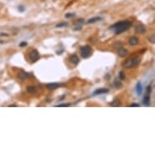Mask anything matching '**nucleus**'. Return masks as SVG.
<instances>
[{"label": "nucleus", "mask_w": 155, "mask_h": 155, "mask_svg": "<svg viewBox=\"0 0 155 155\" xmlns=\"http://www.w3.org/2000/svg\"><path fill=\"white\" fill-rule=\"evenodd\" d=\"M143 103L145 104V106H149V103H150V97L149 94H146L145 97L143 99Z\"/></svg>", "instance_id": "2eb2a0df"}, {"label": "nucleus", "mask_w": 155, "mask_h": 155, "mask_svg": "<svg viewBox=\"0 0 155 155\" xmlns=\"http://www.w3.org/2000/svg\"><path fill=\"white\" fill-rule=\"evenodd\" d=\"M113 85H114L115 88H118V89H119V88H121L122 87H123V84H122L121 81L118 79H115L114 82H113Z\"/></svg>", "instance_id": "ddd939ff"}, {"label": "nucleus", "mask_w": 155, "mask_h": 155, "mask_svg": "<svg viewBox=\"0 0 155 155\" xmlns=\"http://www.w3.org/2000/svg\"><path fill=\"white\" fill-rule=\"evenodd\" d=\"M132 26V22L129 20L119 21L110 26V29L115 33V34H120L122 33L127 31Z\"/></svg>", "instance_id": "f257e3e1"}, {"label": "nucleus", "mask_w": 155, "mask_h": 155, "mask_svg": "<svg viewBox=\"0 0 155 155\" xmlns=\"http://www.w3.org/2000/svg\"><path fill=\"white\" fill-rule=\"evenodd\" d=\"M136 89L137 95H138V96H141V95L142 94V91H143V88H142V85H141V82H138L136 84Z\"/></svg>", "instance_id": "f8f14e48"}, {"label": "nucleus", "mask_w": 155, "mask_h": 155, "mask_svg": "<svg viewBox=\"0 0 155 155\" xmlns=\"http://www.w3.org/2000/svg\"><path fill=\"white\" fill-rule=\"evenodd\" d=\"M27 90L28 93H30V94H34V93L37 92V88L35 87V86H29V87H28Z\"/></svg>", "instance_id": "dca6fc26"}, {"label": "nucleus", "mask_w": 155, "mask_h": 155, "mask_svg": "<svg viewBox=\"0 0 155 155\" xmlns=\"http://www.w3.org/2000/svg\"><path fill=\"white\" fill-rule=\"evenodd\" d=\"M102 20L101 17H99V16H95V17H93V18L89 19L87 21V24H94V23H96L97 21H100Z\"/></svg>", "instance_id": "4468645a"}, {"label": "nucleus", "mask_w": 155, "mask_h": 155, "mask_svg": "<svg viewBox=\"0 0 155 155\" xmlns=\"http://www.w3.org/2000/svg\"><path fill=\"white\" fill-rule=\"evenodd\" d=\"M131 107H140V105H139L138 103H132L131 105Z\"/></svg>", "instance_id": "bb28decb"}, {"label": "nucleus", "mask_w": 155, "mask_h": 155, "mask_svg": "<svg viewBox=\"0 0 155 155\" xmlns=\"http://www.w3.org/2000/svg\"><path fill=\"white\" fill-rule=\"evenodd\" d=\"M82 27L81 26H79V25H76V28H74V30L75 31H78V30H81Z\"/></svg>", "instance_id": "a878e982"}, {"label": "nucleus", "mask_w": 155, "mask_h": 155, "mask_svg": "<svg viewBox=\"0 0 155 155\" xmlns=\"http://www.w3.org/2000/svg\"><path fill=\"white\" fill-rule=\"evenodd\" d=\"M151 90H152V88H151V85H149L147 88H146V94H151Z\"/></svg>", "instance_id": "4be33fe9"}, {"label": "nucleus", "mask_w": 155, "mask_h": 155, "mask_svg": "<svg viewBox=\"0 0 155 155\" xmlns=\"http://www.w3.org/2000/svg\"><path fill=\"white\" fill-rule=\"evenodd\" d=\"M139 42V39L137 38L136 37H131L129 39H128V43L130 44L131 46H136L137 45Z\"/></svg>", "instance_id": "0eeeda50"}, {"label": "nucleus", "mask_w": 155, "mask_h": 155, "mask_svg": "<svg viewBox=\"0 0 155 155\" xmlns=\"http://www.w3.org/2000/svg\"><path fill=\"white\" fill-rule=\"evenodd\" d=\"M93 54V50L91 46H84L81 48V56L83 59H88Z\"/></svg>", "instance_id": "7ed1b4c3"}, {"label": "nucleus", "mask_w": 155, "mask_h": 155, "mask_svg": "<svg viewBox=\"0 0 155 155\" xmlns=\"http://www.w3.org/2000/svg\"><path fill=\"white\" fill-rule=\"evenodd\" d=\"M70 106V104L68 103V104H59V105H56L55 107H69Z\"/></svg>", "instance_id": "b1692460"}, {"label": "nucleus", "mask_w": 155, "mask_h": 155, "mask_svg": "<svg viewBox=\"0 0 155 155\" xmlns=\"http://www.w3.org/2000/svg\"><path fill=\"white\" fill-rule=\"evenodd\" d=\"M17 77L20 80H26L29 77V74H28V72H21L18 74Z\"/></svg>", "instance_id": "6e6552de"}, {"label": "nucleus", "mask_w": 155, "mask_h": 155, "mask_svg": "<svg viewBox=\"0 0 155 155\" xmlns=\"http://www.w3.org/2000/svg\"><path fill=\"white\" fill-rule=\"evenodd\" d=\"M128 51L126 49L124 48H120L119 50V51H118V54H119V57H122V58H123V57H125L126 55H128Z\"/></svg>", "instance_id": "1a4fd4ad"}, {"label": "nucleus", "mask_w": 155, "mask_h": 155, "mask_svg": "<svg viewBox=\"0 0 155 155\" xmlns=\"http://www.w3.org/2000/svg\"><path fill=\"white\" fill-rule=\"evenodd\" d=\"M39 53L37 50H33L29 52V59L33 62H36L39 59Z\"/></svg>", "instance_id": "20e7f679"}, {"label": "nucleus", "mask_w": 155, "mask_h": 155, "mask_svg": "<svg viewBox=\"0 0 155 155\" xmlns=\"http://www.w3.org/2000/svg\"><path fill=\"white\" fill-rule=\"evenodd\" d=\"M70 61H71V63H72L73 64H75V65H77V64L79 63V58L76 56V54H73L72 55V56H70Z\"/></svg>", "instance_id": "9b49d317"}, {"label": "nucleus", "mask_w": 155, "mask_h": 155, "mask_svg": "<svg viewBox=\"0 0 155 155\" xmlns=\"http://www.w3.org/2000/svg\"><path fill=\"white\" fill-rule=\"evenodd\" d=\"M27 45H28V43L26 42V41H22V42H20V47H25V46H27Z\"/></svg>", "instance_id": "5701e85b"}, {"label": "nucleus", "mask_w": 155, "mask_h": 155, "mask_svg": "<svg viewBox=\"0 0 155 155\" xmlns=\"http://www.w3.org/2000/svg\"><path fill=\"white\" fill-rule=\"evenodd\" d=\"M10 107H16V105H15V104H12V105H10Z\"/></svg>", "instance_id": "c85d7f7f"}, {"label": "nucleus", "mask_w": 155, "mask_h": 155, "mask_svg": "<svg viewBox=\"0 0 155 155\" xmlns=\"http://www.w3.org/2000/svg\"><path fill=\"white\" fill-rule=\"evenodd\" d=\"M68 25L67 23H66V22H63V23H59L56 25V28H65L67 27Z\"/></svg>", "instance_id": "a211bd4d"}, {"label": "nucleus", "mask_w": 155, "mask_h": 155, "mask_svg": "<svg viewBox=\"0 0 155 155\" xmlns=\"http://www.w3.org/2000/svg\"><path fill=\"white\" fill-rule=\"evenodd\" d=\"M141 63V59L138 56H134L132 58L128 59L124 63H123V67L126 68H132L136 66L139 65Z\"/></svg>", "instance_id": "f03ea898"}, {"label": "nucleus", "mask_w": 155, "mask_h": 155, "mask_svg": "<svg viewBox=\"0 0 155 155\" xmlns=\"http://www.w3.org/2000/svg\"><path fill=\"white\" fill-rule=\"evenodd\" d=\"M75 15H76L75 13H67V14L65 15V17L67 19H69V18H72V17H74Z\"/></svg>", "instance_id": "aec40b11"}, {"label": "nucleus", "mask_w": 155, "mask_h": 155, "mask_svg": "<svg viewBox=\"0 0 155 155\" xmlns=\"http://www.w3.org/2000/svg\"><path fill=\"white\" fill-rule=\"evenodd\" d=\"M109 92V89L107 88H97L94 92L93 95L94 96H96V95H100V94H107V93Z\"/></svg>", "instance_id": "39448f33"}, {"label": "nucleus", "mask_w": 155, "mask_h": 155, "mask_svg": "<svg viewBox=\"0 0 155 155\" xmlns=\"http://www.w3.org/2000/svg\"><path fill=\"white\" fill-rule=\"evenodd\" d=\"M24 10H25V8H24L23 6H19V7H18V11H19V12H24Z\"/></svg>", "instance_id": "393cba45"}, {"label": "nucleus", "mask_w": 155, "mask_h": 155, "mask_svg": "<svg viewBox=\"0 0 155 155\" xmlns=\"http://www.w3.org/2000/svg\"><path fill=\"white\" fill-rule=\"evenodd\" d=\"M7 34H4V33H0V37H7Z\"/></svg>", "instance_id": "cd10ccee"}, {"label": "nucleus", "mask_w": 155, "mask_h": 155, "mask_svg": "<svg viewBox=\"0 0 155 155\" xmlns=\"http://www.w3.org/2000/svg\"><path fill=\"white\" fill-rule=\"evenodd\" d=\"M119 79H120L121 81L125 79V74H124V72H123V71L119 72Z\"/></svg>", "instance_id": "412c9836"}, {"label": "nucleus", "mask_w": 155, "mask_h": 155, "mask_svg": "<svg viewBox=\"0 0 155 155\" xmlns=\"http://www.w3.org/2000/svg\"><path fill=\"white\" fill-rule=\"evenodd\" d=\"M135 32L137 33V34H142L146 32V28L144 25L142 24H140V25H136V28H135Z\"/></svg>", "instance_id": "423d86ee"}, {"label": "nucleus", "mask_w": 155, "mask_h": 155, "mask_svg": "<svg viewBox=\"0 0 155 155\" xmlns=\"http://www.w3.org/2000/svg\"><path fill=\"white\" fill-rule=\"evenodd\" d=\"M84 23H85V21H84L83 19H79V20H77L76 22H75V24H76V25L81 26Z\"/></svg>", "instance_id": "6ab92c4d"}, {"label": "nucleus", "mask_w": 155, "mask_h": 155, "mask_svg": "<svg viewBox=\"0 0 155 155\" xmlns=\"http://www.w3.org/2000/svg\"><path fill=\"white\" fill-rule=\"evenodd\" d=\"M59 87H60V84L59 83H49L46 85V88H50V89H55Z\"/></svg>", "instance_id": "9d476101"}, {"label": "nucleus", "mask_w": 155, "mask_h": 155, "mask_svg": "<svg viewBox=\"0 0 155 155\" xmlns=\"http://www.w3.org/2000/svg\"><path fill=\"white\" fill-rule=\"evenodd\" d=\"M111 105L113 106V107H119V106H120V101H119L118 98H115L114 101H112Z\"/></svg>", "instance_id": "f3484780"}]
</instances>
